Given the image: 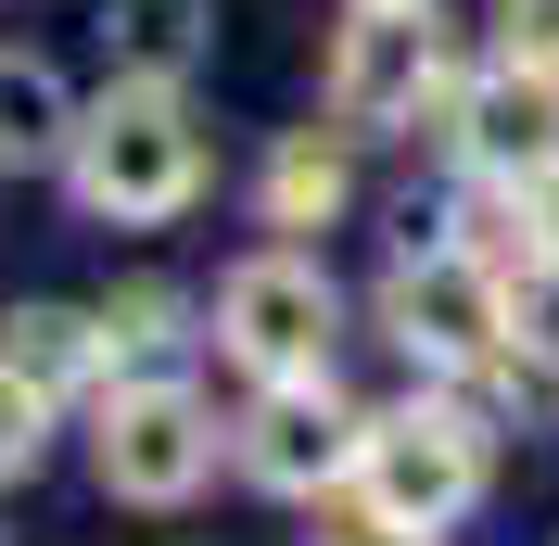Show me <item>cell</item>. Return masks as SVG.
I'll return each instance as SVG.
<instances>
[{
    "instance_id": "9c48e42d",
    "label": "cell",
    "mask_w": 559,
    "mask_h": 546,
    "mask_svg": "<svg viewBox=\"0 0 559 546\" xmlns=\"http://www.w3.org/2000/svg\"><path fill=\"white\" fill-rule=\"evenodd\" d=\"M0 369L51 407V394H76V381L103 369V331H90V318H64V306H26V318H0Z\"/></svg>"
},
{
    "instance_id": "4fadbf2b",
    "label": "cell",
    "mask_w": 559,
    "mask_h": 546,
    "mask_svg": "<svg viewBox=\"0 0 559 546\" xmlns=\"http://www.w3.org/2000/svg\"><path fill=\"white\" fill-rule=\"evenodd\" d=\"M496 26H509V64L559 76V0H496Z\"/></svg>"
},
{
    "instance_id": "ba28073f",
    "label": "cell",
    "mask_w": 559,
    "mask_h": 546,
    "mask_svg": "<svg viewBox=\"0 0 559 546\" xmlns=\"http://www.w3.org/2000/svg\"><path fill=\"white\" fill-rule=\"evenodd\" d=\"M457 140L484 178H534L559 166V76L547 64H496L484 90H457Z\"/></svg>"
},
{
    "instance_id": "ac0fdd59",
    "label": "cell",
    "mask_w": 559,
    "mask_h": 546,
    "mask_svg": "<svg viewBox=\"0 0 559 546\" xmlns=\"http://www.w3.org/2000/svg\"><path fill=\"white\" fill-rule=\"evenodd\" d=\"M382 13H394V0H382Z\"/></svg>"
},
{
    "instance_id": "7a4b0ae2",
    "label": "cell",
    "mask_w": 559,
    "mask_h": 546,
    "mask_svg": "<svg viewBox=\"0 0 559 546\" xmlns=\"http://www.w3.org/2000/svg\"><path fill=\"white\" fill-rule=\"evenodd\" d=\"M331 115L344 128H457V76L445 51H432V26H419V0H356V38L344 64H331Z\"/></svg>"
},
{
    "instance_id": "30bf717a",
    "label": "cell",
    "mask_w": 559,
    "mask_h": 546,
    "mask_svg": "<svg viewBox=\"0 0 559 546\" xmlns=\"http://www.w3.org/2000/svg\"><path fill=\"white\" fill-rule=\"evenodd\" d=\"M103 26H115V64L153 76V90H178V76L204 64V0H115Z\"/></svg>"
},
{
    "instance_id": "3957f363",
    "label": "cell",
    "mask_w": 559,
    "mask_h": 546,
    "mask_svg": "<svg viewBox=\"0 0 559 546\" xmlns=\"http://www.w3.org/2000/svg\"><path fill=\"white\" fill-rule=\"evenodd\" d=\"M356 483H369V509L445 534V521L484 496V432H471L457 407H394V419L356 432Z\"/></svg>"
},
{
    "instance_id": "8fae6325",
    "label": "cell",
    "mask_w": 559,
    "mask_h": 546,
    "mask_svg": "<svg viewBox=\"0 0 559 546\" xmlns=\"http://www.w3.org/2000/svg\"><path fill=\"white\" fill-rule=\"evenodd\" d=\"M51 153H64V90L51 64L0 51V166H51Z\"/></svg>"
},
{
    "instance_id": "6da1fadb",
    "label": "cell",
    "mask_w": 559,
    "mask_h": 546,
    "mask_svg": "<svg viewBox=\"0 0 559 546\" xmlns=\"http://www.w3.org/2000/svg\"><path fill=\"white\" fill-rule=\"evenodd\" d=\"M76 191H90V216H178L204 191V128H191V103L153 90V76H128V90L76 128Z\"/></svg>"
},
{
    "instance_id": "7c38bea8",
    "label": "cell",
    "mask_w": 559,
    "mask_h": 546,
    "mask_svg": "<svg viewBox=\"0 0 559 546\" xmlns=\"http://www.w3.org/2000/svg\"><path fill=\"white\" fill-rule=\"evenodd\" d=\"M344 204V153L331 140H280V166H267V229H318V216Z\"/></svg>"
},
{
    "instance_id": "2e32d148",
    "label": "cell",
    "mask_w": 559,
    "mask_h": 546,
    "mask_svg": "<svg viewBox=\"0 0 559 546\" xmlns=\"http://www.w3.org/2000/svg\"><path fill=\"white\" fill-rule=\"evenodd\" d=\"M522 343H534V356H559V254L522 280Z\"/></svg>"
},
{
    "instance_id": "277c9868",
    "label": "cell",
    "mask_w": 559,
    "mask_h": 546,
    "mask_svg": "<svg viewBox=\"0 0 559 546\" xmlns=\"http://www.w3.org/2000/svg\"><path fill=\"white\" fill-rule=\"evenodd\" d=\"M216 343H229L254 381H318L331 369V280H318L306 254H254V268L216 293Z\"/></svg>"
},
{
    "instance_id": "8992f818",
    "label": "cell",
    "mask_w": 559,
    "mask_h": 546,
    "mask_svg": "<svg viewBox=\"0 0 559 546\" xmlns=\"http://www.w3.org/2000/svg\"><path fill=\"white\" fill-rule=\"evenodd\" d=\"M216 471V419L178 394V381H128L103 407V483L115 496H140V509H178L191 483Z\"/></svg>"
},
{
    "instance_id": "5bb4252c",
    "label": "cell",
    "mask_w": 559,
    "mask_h": 546,
    "mask_svg": "<svg viewBox=\"0 0 559 546\" xmlns=\"http://www.w3.org/2000/svg\"><path fill=\"white\" fill-rule=\"evenodd\" d=\"M166 318H178V293H166V280H140V293L103 306V331H115V343H166Z\"/></svg>"
},
{
    "instance_id": "9a60e30c",
    "label": "cell",
    "mask_w": 559,
    "mask_h": 546,
    "mask_svg": "<svg viewBox=\"0 0 559 546\" xmlns=\"http://www.w3.org/2000/svg\"><path fill=\"white\" fill-rule=\"evenodd\" d=\"M26 458H38V394H26L13 369H0V483L26 471Z\"/></svg>"
},
{
    "instance_id": "5b68a950",
    "label": "cell",
    "mask_w": 559,
    "mask_h": 546,
    "mask_svg": "<svg viewBox=\"0 0 559 546\" xmlns=\"http://www.w3.org/2000/svg\"><path fill=\"white\" fill-rule=\"evenodd\" d=\"M382 318L407 356H432V369H484L496 343H509V293H496L484 254H407V268L382 280Z\"/></svg>"
},
{
    "instance_id": "52a82bcc",
    "label": "cell",
    "mask_w": 559,
    "mask_h": 546,
    "mask_svg": "<svg viewBox=\"0 0 559 546\" xmlns=\"http://www.w3.org/2000/svg\"><path fill=\"white\" fill-rule=\"evenodd\" d=\"M356 432H369V419L331 407V381H267V407L242 419V471L267 483V496H318V483L356 471Z\"/></svg>"
},
{
    "instance_id": "e0dca14e",
    "label": "cell",
    "mask_w": 559,
    "mask_h": 546,
    "mask_svg": "<svg viewBox=\"0 0 559 546\" xmlns=\"http://www.w3.org/2000/svg\"><path fill=\"white\" fill-rule=\"evenodd\" d=\"M318 546H432V534H419V521H394V509H344Z\"/></svg>"
}]
</instances>
